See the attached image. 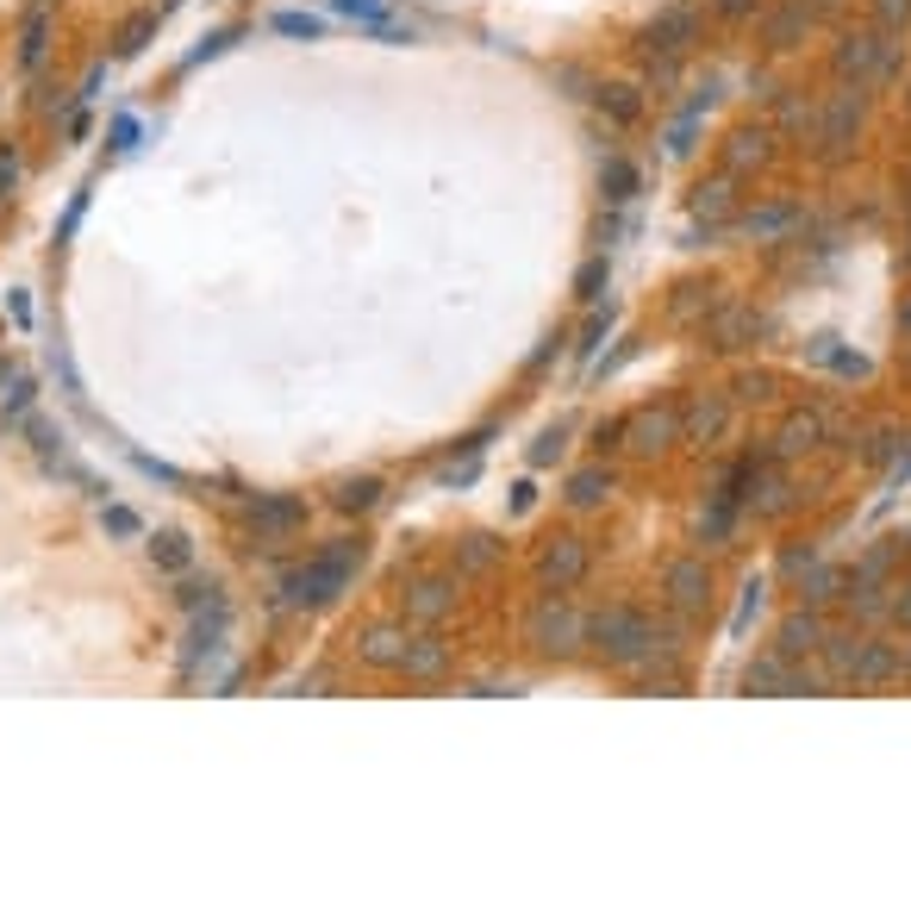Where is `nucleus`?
Segmentation results:
<instances>
[{
	"label": "nucleus",
	"mask_w": 911,
	"mask_h": 918,
	"mask_svg": "<svg viewBox=\"0 0 911 918\" xmlns=\"http://www.w3.org/2000/svg\"><path fill=\"white\" fill-rule=\"evenodd\" d=\"M718 7H724V13H749V7H756V0H718Z\"/></svg>",
	"instance_id": "2"
},
{
	"label": "nucleus",
	"mask_w": 911,
	"mask_h": 918,
	"mask_svg": "<svg viewBox=\"0 0 911 918\" xmlns=\"http://www.w3.org/2000/svg\"><path fill=\"white\" fill-rule=\"evenodd\" d=\"M593 637H600V650H612V656H637L650 632H643L630 612H612V619H600V625H593Z\"/></svg>",
	"instance_id": "1"
}]
</instances>
